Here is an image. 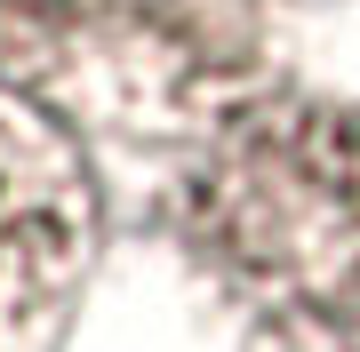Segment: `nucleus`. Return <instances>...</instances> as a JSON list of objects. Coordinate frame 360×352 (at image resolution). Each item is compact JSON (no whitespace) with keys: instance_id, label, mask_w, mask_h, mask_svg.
Returning a JSON list of instances; mask_svg holds the SVG:
<instances>
[{"instance_id":"nucleus-1","label":"nucleus","mask_w":360,"mask_h":352,"mask_svg":"<svg viewBox=\"0 0 360 352\" xmlns=\"http://www.w3.org/2000/svg\"><path fill=\"white\" fill-rule=\"evenodd\" d=\"M296 0H0V80L120 129H184L257 80Z\"/></svg>"},{"instance_id":"nucleus-2","label":"nucleus","mask_w":360,"mask_h":352,"mask_svg":"<svg viewBox=\"0 0 360 352\" xmlns=\"http://www.w3.org/2000/svg\"><path fill=\"white\" fill-rule=\"evenodd\" d=\"M184 233L257 296L360 313V120L288 105L248 112L184 184Z\"/></svg>"},{"instance_id":"nucleus-3","label":"nucleus","mask_w":360,"mask_h":352,"mask_svg":"<svg viewBox=\"0 0 360 352\" xmlns=\"http://www.w3.org/2000/svg\"><path fill=\"white\" fill-rule=\"evenodd\" d=\"M96 256V184L72 129L0 80V352H49Z\"/></svg>"}]
</instances>
